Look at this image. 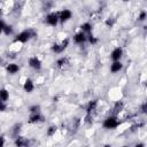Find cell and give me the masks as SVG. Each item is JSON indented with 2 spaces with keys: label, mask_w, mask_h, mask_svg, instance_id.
<instances>
[{
  "label": "cell",
  "mask_w": 147,
  "mask_h": 147,
  "mask_svg": "<svg viewBox=\"0 0 147 147\" xmlns=\"http://www.w3.org/2000/svg\"><path fill=\"white\" fill-rule=\"evenodd\" d=\"M23 88H24V91L25 92H28V93H31L32 91H33V88H34V85H33V82L30 79V78H28L25 82H24V85H23Z\"/></svg>",
  "instance_id": "30bf717a"
},
{
  "label": "cell",
  "mask_w": 147,
  "mask_h": 147,
  "mask_svg": "<svg viewBox=\"0 0 147 147\" xmlns=\"http://www.w3.org/2000/svg\"><path fill=\"white\" fill-rule=\"evenodd\" d=\"M0 14H1V9H0Z\"/></svg>",
  "instance_id": "83f0119b"
},
{
  "label": "cell",
  "mask_w": 147,
  "mask_h": 147,
  "mask_svg": "<svg viewBox=\"0 0 147 147\" xmlns=\"http://www.w3.org/2000/svg\"><path fill=\"white\" fill-rule=\"evenodd\" d=\"M29 65L34 70H40L41 69V62L37 56H33L29 60Z\"/></svg>",
  "instance_id": "5b68a950"
},
{
  "label": "cell",
  "mask_w": 147,
  "mask_h": 147,
  "mask_svg": "<svg viewBox=\"0 0 147 147\" xmlns=\"http://www.w3.org/2000/svg\"><path fill=\"white\" fill-rule=\"evenodd\" d=\"M86 40H87V37L85 36L84 32H78V33H76V34L74 36V41H75L76 44H83V42H85Z\"/></svg>",
  "instance_id": "ba28073f"
},
{
  "label": "cell",
  "mask_w": 147,
  "mask_h": 147,
  "mask_svg": "<svg viewBox=\"0 0 147 147\" xmlns=\"http://www.w3.org/2000/svg\"><path fill=\"white\" fill-rule=\"evenodd\" d=\"M80 29H82V32H84V33L85 32H90L92 30V25L86 22V23H84V24L80 25Z\"/></svg>",
  "instance_id": "9a60e30c"
},
{
  "label": "cell",
  "mask_w": 147,
  "mask_h": 147,
  "mask_svg": "<svg viewBox=\"0 0 147 147\" xmlns=\"http://www.w3.org/2000/svg\"><path fill=\"white\" fill-rule=\"evenodd\" d=\"M3 33H5L6 36L11 34V33H13V28H11L10 25H5V28H3Z\"/></svg>",
  "instance_id": "e0dca14e"
},
{
  "label": "cell",
  "mask_w": 147,
  "mask_h": 147,
  "mask_svg": "<svg viewBox=\"0 0 147 147\" xmlns=\"http://www.w3.org/2000/svg\"><path fill=\"white\" fill-rule=\"evenodd\" d=\"M6 109V105H5V101H1L0 100V111H3Z\"/></svg>",
  "instance_id": "603a6c76"
},
{
  "label": "cell",
  "mask_w": 147,
  "mask_h": 147,
  "mask_svg": "<svg viewBox=\"0 0 147 147\" xmlns=\"http://www.w3.org/2000/svg\"><path fill=\"white\" fill-rule=\"evenodd\" d=\"M6 70H7V72H8L9 75H15V74L18 72L20 67H18L16 63H9V64H7Z\"/></svg>",
  "instance_id": "9c48e42d"
},
{
  "label": "cell",
  "mask_w": 147,
  "mask_h": 147,
  "mask_svg": "<svg viewBox=\"0 0 147 147\" xmlns=\"http://www.w3.org/2000/svg\"><path fill=\"white\" fill-rule=\"evenodd\" d=\"M96 105H98V101H91L90 103H88V107H87V114H91L94 109H95V107H96Z\"/></svg>",
  "instance_id": "2e32d148"
},
{
  "label": "cell",
  "mask_w": 147,
  "mask_h": 147,
  "mask_svg": "<svg viewBox=\"0 0 147 147\" xmlns=\"http://www.w3.org/2000/svg\"><path fill=\"white\" fill-rule=\"evenodd\" d=\"M122 68H123V64L119 61H114V63L110 65V71L113 74H116V72H119Z\"/></svg>",
  "instance_id": "8fae6325"
},
{
  "label": "cell",
  "mask_w": 147,
  "mask_h": 147,
  "mask_svg": "<svg viewBox=\"0 0 147 147\" xmlns=\"http://www.w3.org/2000/svg\"><path fill=\"white\" fill-rule=\"evenodd\" d=\"M121 109H122V103H121V102H117V103L115 105V108H114L115 113H118V111H121Z\"/></svg>",
  "instance_id": "44dd1931"
},
{
  "label": "cell",
  "mask_w": 147,
  "mask_h": 147,
  "mask_svg": "<svg viewBox=\"0 0 147 147\" xmlns=\"http://www.w3.org/2000/svg\"><path fill=\"white\" fill-rule=\"evenodd\" d=\"M41 116H40V114L39 113H32V115L30 116V118H29V123H38V122H40L41 121Z\"/></svg>",
  "instance_id": "7c38bea8"
},
{
  "label": "cell",
  "mask_w": 147,
  "mask_h": 147,
  "mask_svg": "<svg viewBox=\"0 0 147 147\" xmlns=\"http://www.w3.org/2000/svg\"><path fill=\"white\" fill-rule=\"evenodd\" d=\"M59 14H55V13H49L47 16H46V23L51 26H55L57 23H59Z\"/></svg>",
  "instance_id": "277c9868"
},
{
  "label": "cell",
  "mask_w": 147,
  "mask_h": 147,
  "mask_svg": "<svg viewBox=\"0 0 147 147\" xmlns=\"http://www.w3.org/2000/svg\"><path fill=\"white\" fill-rule=\"evenodd\" d=\"M5 25H6V24H5V22L0 20V33H1V32H3V28H5Z\"/></svg>",
  "instance_id": "d4e9b609"
},
{
  "label": "cell",
  "mask_w": 147,
  "mask_h": 147,
  "mask_svg": "<svg viewBox=\"0 0 147 147\" xmlns=\"http://www.w3.org/2000/svg\"><path fill=\"white\" fill-rule=\"evenodd\" d=\"M124 1H127V0H124Z\"/></svg>",
  "instance_id": "f1b7e54d"
},
{
  "label": "cell",
  "mask_w": 147,
  "mask_h": 147,
  "mask_svg": "<svg viewBox=\"0 0 147 147\" xmlns=\"http://www.w3.org/2000/svg\"><path fill=\"white\" fill-rule=\"evenodd\" d=\"M87 39H88V41H90L92 45H95V44L98 42V39H95L93 36H88V37H87Z\"/></svg>",
  "instance_id": "ffe728a7"
},
{
  "label": "cell",
  "mask_w": 147,
  "mask_h": 147,
  "mask_svg": "<svg viewBox=\"0 0 147 147\" xmlns=\"http://www.w3.org/2000/svg\"><path fill=\"white\" fill-rule=\"evenodd\" d=\"M56 132V126H49L48 130H47V136H53L54 133Z\"/></svg>",
  "instance_id": "d6986e66"
},
{
  "label": "cell",
  "mask_w": 147,
  "mask_h": 147,
  "mask_svg": "<svg viewBox=\"0 0 147 147\" xmlns=\"http://www.w3.org/2000/svg\"><path fill=\"white\" fill-rule=\"evenodd\" d=\"M103 127L105 129H115L117 125H118V121L116 118V116H109L107 117L105 121H103Z\"/></svg>",
  "instance_id": "6da1fadb"
},
{
  "label": "cell",
  "mask_w": 147,
  "mask_h": 147,
  "mask_svg": "<svg viewBox=\"0 0 147 147\" xmlns=\"http://www.w3.org/2000/svg\"><path fill=\"white\" fill-rule=\"evenodd\" d=\"M31 37H32V31L25 30V31H22L21 33H18V34L16 36L15 41H16V42H26Z\"/></svg>",
  "instance_id": "7a4b0ae2"
},
{
  "label": "cell",
  "mask_w": 147,
  "mask_h": 147,
  "mask_svg": "<svg viewBox=\"0 0 147 147\" xmlns=\"http://www.w3.org/2000/svg\"><path fill=\"white\" fill-rule=\"evenodd\" d=\"M141 111H142V113H146V103H144V105L141 106Z\"/></svg>",
  "instance_id": "484cf974"
},
{
  "label": "cell",
  "mask_w": 147,
  "mask_h": 147,
  "mask_svg": "<svg viewBox=\"0 0 147 147\" xmlns=\"http://www.w3.org/2000/svg\"><path fill=\"white\" fill-rule=\"evenodd\" d=\"M71 16H72V13H71L69 9H63V10L59 14V20H60L61 22H67V21H69V20L71 18Z\"/></svg>",
  "instance_id": "8992f818"
},
{
  "label": "cell",
  "mask_w": 147,
  "mask_h": 147,
  "mask_svg": "<svg viewBox=\"0 0 147 147\" xmlns=\"http://www.w3.org/2000/svg\"><path fill=\"white\" fill-rule=\"evenodd\" d=\"M8 99H9V93H8V91H7L6 88H1V90H0V100L6 102Z\"/></svg>",
  "instance_id": "4fadbf2b"
},
{
  "label": "cell",
  "mask_w": 147,
  "mask_h": 147,
  "mask_svg": "<svg viewBox=\"0 0 147 147\" xmlns=\"http://www.w3.org/2000/svg\"><path fill=\"white\" fill-rule=\"evenodd\" d=\"M39 109H40L39 106H32V107H30V111L31 113H39Z\"/></svg>",
  "instance_id": "7402d4cb"
},
{
  "label": "cell",
  "mask_w": 147,
  "mask_h": 147,
  "mask_svg": "<svg viewBox=\"0 0 147 147\" xmlns=\"http://www.w3.org/2000/svg\"><path fill=\"white\" fill-rule=\"evenodd\" d=\"M145 18H146V13L142 11V13L139 15V21H145Z\"/></svg>",
  "instance_id": "cb8c5ba5"
},
{
  "label": "cell",
  "mask_w": 147,
  "mask_h": 147,
  "mask_svg": "<svg viewBox=\"0 0 147 147\" xmlns=\"http://www.w3.org/2000/svg\"><path fill=\"white\" fill-rule=\"evenodd\" d=\"M68 45H69V40L65 39V40H63L61 44H54V45L52 46V51H53L54 53H62V52L68 47Z\"/></svg>",
  "instance_id": "3957f363"
},
{
  "label": "cell",
  "mask_w": 147,
  "mask_h": 147,
  "mask_svg": "<svg viewBox=\"0 0 147 147\" xmlns=\"http://www.w3.org/2000/svg\"><path fill=\"white\" fill-rule=\"evenodd\" d=\"M122 54H123L122 48H121V47H116V48L111 52L110 57H111V60H113V61H119V59L122 57Z\"/></svg>",
  "instance_id": "52a82bcc"
},
{
  "label": "cell",
  "mask_w": 147,
  "mask_h": 147,
  "mask_svg": "<svg viewBox=\"0 0 147 147\" xmlns=\"http://www.w3.org/2000/svg\"><path fill=\"white\" fill-rule=\"evenodd\" d=\"M3 144H5V140H3V138H2V137H0V147H1V146H3Z\"/></svg>",
  "instance_id": "4316f807"
},
{
  "label": "cell",
  "mask_w": 147,
  "mask_h": 147,
  "mask_svg": "<svg viewBox=\"0 0 147 147\" xmlns=\"http://www.w3.org/2000/svg\"><path fill=\"white\" fill-rule=\"evenodd\" d=\"M15 145H16V146H25V145H28V140H25V139L22 138V137H18V138H16V140H15Z\"/></svg>",
  "instance_id": "5bb4252c"
},
{
  "label": "cell",
  "mask_w": 147,
  "mask_h": 147,
  "mask_svg": "<svg viewBox=\"0 0 147 147\" xmlns=\"http://www.w3.org/2000/svg\"><path fill=\"white\" fill-rule=\"evenodd\" d=\"M56 64H57V67H63L64 64H67V59H65V57H61V59H59L57 62H56Z\"/></svg>",
  "instance_id": "ac0fdd59"
}]
</instances>
